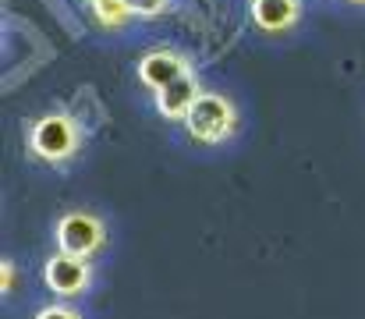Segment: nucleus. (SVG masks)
I'll list each match as a JSON object with an SVG mask.
<instances>
[{
	"instance_id": "obj_1",
	"label": "nucleus",
	"mask_w": 365,
	"mask_h": 319,
	"mask_svg": "<svg viewBox=\"0 0 365 319\" xmlns=\"http://www.w3.org/2000/svg\"><path fill=\"white\" fill-rule=\"evenodd\" d=\"M78 146H82V128L68 113H46L29 128V153L43 163H64L78 153Z\"/></svg>"
},
{
	"instance_id": "obj_2",
	"label": "nucleus",
	"mask_w": 365,
	"mask_h": 319,
	"mask_svg": "<svg viewBox=\"0 0 365 319\" xmlns=\"http://www.w3.org/2000/svg\"><path fill=\"white\" fill-rule=\"evenodd\" d=\"M188 128V135L202 146H220L238 131V106L220 93H202L195 106L188 110V117L181 121Z\"/></svg>"
},
{
	"instance_id": "obj_3",
	"label": "nucleus",
	"mask_w": 365,
	"mask_h": 319,
	"mask_svg": "<svg viewBox=\"0 0 365 319\" xmlns=\"http://www.w3.org/2000/svg\"><path fill=\"white\" fill-rule=\"evenodd\" d=\"M53 241L61 252H71V255H82V259H93L103 245H107V223L96 216V213L86 210H71L64 213L53 227Z\"/></svg>"
},
{
	"instance_id": "obj_4",
	"label": "nucleus",
	"mask_w": 365,
	"mask_h": 319,
	"mask_svg": "<svg viewBox=\"0 0 365 319\" xmlns=\"http://www.w3.org/2000/svg\"><path fill=\"white\" fill-rule=\"evenodd\" d=\"M43 284L53 295H61V298H75V295H82L93 284V266H89V259L57 248L46 259V266H43Z\"/></svg>"
},
{
	"instance_id": "obj_5",
	"label": "nucleus",
	"mask_w": 365,
	"mask_h": 319,
	"mask_svg": "<svg viewBox=\"0 0 365 319\" xmlns=\"http://www.w3.org/2000/svg\"><path fill=\"white\" fill-rule=\"evenodd\" d=\"M181 75H188V57L178 54V50L160 46V50L142 54V61H138V82H142L145 89H153V93L167 89V86L178 82Z\"/></svg>"
},
{
	"instance_id": "obj_6",
	"label": "nucleus",
	"mask_w": 365,
	"mask_h": 319,
	"mask_svg": "<svg viewBox=\"0 0 365 319\" xmlns=\"http://www.w3.org/2000/svg\"><path fill=\"white\" fill-rule=\"evenodd\" d=\"M298 18H302V0H252V25L266 36L294 29Z\"/></svg>"
},
{
	"instance_id": "obj_7",
	"label": "nucleus",
	"mask_w": 365,
	"mask_h": 319,
	"mask_svg": "<svg viewBox=\"0 0 365 319\" xmlns=\"http://www.w3.org/2000/svg\"><path fill=\"white\" fill-rule=\"evenodd\" d=\"M199 96H202V89H199L195 75L188 71V75H181L178 82H170L167 89L156 93V110H160V117H167V121H185Z\"/></svg>"
},
{
	"instance_id": "obj_8",
	"label": "nucleus",
	"mask_w": 365,
	"mask_h": 319,
	"mask_svg": "<svg viewBox=\"0 0 365 319\" xmlns=\"http://www.w3.org/2000/svg\"><path fill=\"white\" fill-rule=\"evenodd\" d=\"M93 4V18H96V25L100 29H124L131 18H135V11H131V0H89Z\"/></svg>"
},
{
	"instance_id": "obj_9",
	"label": "nucleus",
	"mask_w": 365,
	"mask_h": 319,
	"mask_svg": "<svg viewBox=\"0 0 365 319\" xmlns=\"http://www.w3.org/2000/svg\"><path fill=\"white\" fill-rule=\"evenodd\" d=\"M167 4H170V0H131V11H135L138 18H156L160 11H167Z\"/></svg>"
},
{
	"instance_id": "obj_10",
	"label": "nucleus",
	"mask_w": 365,
	"mask_h": 319,
	"mask_svg": "<svg viewBox=\"0 0 365 319\" xmlns=\"http://www.w3.org/2000/svg\"><path fill=\"white\" fill-rule=\"evenodd\" d=\"M36 319H82L78 309H71V305H46V309H39Z\"/></svg>"
},
{
	"instance_id": "obj_11",
	"label": "nucleus",
	"mask_w": 365,
	"mask_h": 319,
	"mask_svg": "<svg viewBox=\"0 0 365 319\" xmlns=\"http://www.w3.org/2000/svg\"><path fill=\"white\" fill-rule=\"evenodd\" d=\"M0 277H4V295L14 291V263H4L0 266Z\"/></svg>"
},
{
	"instance_id": "obj_12",
	"label": "nucleus",
	"mask_w": 365,
	"mask_h": 319,
	"mask_svg": "<svg viewBox=\"0 0 365 319\" xmlns=\"http://www.w3.org/2000/svg\"><path fill=\"white\" fill-rule=\"evenodd\" d=\"M351 4H365V0H351Z\"/></svg>"
}]
</instances>
